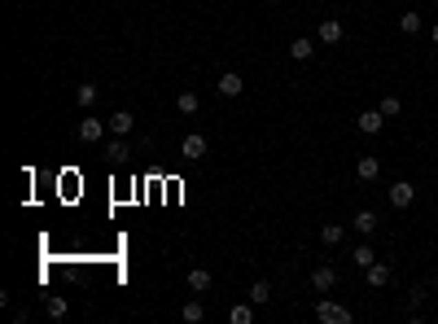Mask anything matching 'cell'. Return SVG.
Masks as SVG:
<instances>
[{"label": "cell", "mask_w": 438, "mask_h": 324, "mask_svg": "<svg viewBox=\"0 0 438 324\" xmlns=\"http://www.w3.org/2000/svg\"><path fill=\"white\" fill-rule=\"evenodd\" d=\"M316 320H320V324H351L355 311H351L347 303H333V298L320 294V303H316Z\"/></svg>", "instance_id": "obj_1"}, {"label": "cell", "mask_w": 438, "mask_h": 324, "mask_svg": "<svg viewBox=\"0 0 438 324\" xmlns=\"http://www.w3.org/2000/svg\"><path fill=\"white\" fill-rule=\"evenodd\" d=\"M386 197H390V206H395V210H408L412 202H417V188H412V180H395V184L386 188Z\"/></svg>", "instance_id": "obj_2"}, {"label": "cell", "mask_w": 438, "mask_h": 324, "mask_svg": "<svg viewBox=\"0 0 438 324\" xmlns=\"http://www.w3.org/2000/svg\"><path fill=\"white\" fill-rule=\"evenodd\" d=\"M79 140H84V145H101L105 140V131H110V123H101V118H79Z\"/></svg>", "instance_id": "obj_3"}, {"label": "cell", "mask_w": 438, "mask_h": 324, "mask_svg": "<svg viewBox=\"0 0 438 324\" xmlns=\"http://www.w3.org/2000/svg\"><path fill=\"white\" fill-rule=\"evenodd\" d=\"M215 92H219V97H241V92H245V79L241 75H237V70H223V75L215 79Z\"/></svg>", "instance_id": "obj_4"}, {"label": "cell", "mask_w": 438, "mask_h": 324, "mask_svg": "<svg viewBox=\"0 0 438 324\" xmlns=\"http://www.w3.org/2000/svg\"><path fill=\"white\" fill-rule=\"evenodd\" d=\"M202 153H206V136H202V131H188V136L180 140V158L202 162Z\"/></svg>", "instance_id": "obj_5"}, {"label": "cell", "mask_w": 438, "mask_h": 324, "mask_svg": "<svg viewBox=\"0 0 438 324\" xmlns=\"http://www.w3.org/2000/svg\"><path fill=\"white\" fill-rule=\"evenodd\" d=\"M333 285H338V272L329 268V263H320V268L311 272V294H333Z\"/></svg>", "instance_id": "obj_6"}, {"label": "cell", "mask_w": 438, "mask_h": 324, "mask_svg": "<svg viewBox=\"0 0 438 324\" xmlns=\"http://www.w3.org/2000/svg\"><path fill=\"white\" fill-rule=\"evenodd\" d=\"M377 224H382V219H377L373 210H355V219H351V228L364 237V241H373V237H377Z\"/></svg>", "instance_id": "obj_7"}, {"label": "cell", "mask_w": 438, "mask_h": 324, "mask_svg": "<svg viewBox=\"0 0 438 324\" xmlns=\"http://www.w3.org/2000/svg\"><path fill=\"white\" fill-rule=\"evenodd\" d=\"M390 276H395V272H390V263H382V259H377L373 268H364V281H369V290H386Z\"/></svg>", "instance_id": "obj_8"}, {"label": "cell", "mask_w": 438, "mask_h": 324, "mask_svg": "<svg viewBox=\"0 0 438 324\" xmlns=\"http://www.w3.org/2000/svg\"><path fill=\"white\" fill-rule=\"evenodd\" d=\"M342 35H347L342 18H325V22H320V31H316V40H320V44H342Z\"/></svg>", "instance_id": "obj_9"}, {"label": "cell", "mask_w": 438, "mask_h": 324, "mask_svg": "<svg viewBox=\"0 0 438 324\" xmlns=\"http://www.w3.org/2000/svg\"><path fill=\"white\" fill-rule=\"evenodd\" d=\"M355 127H360L364 136H377V131L386 127V114H382V110H364L360 118H355Z\"/></svg>", "instance_id": "obj_10"}, {"label": "cell", "mask_w": 438, "mask_h": 324, "mask_svg": "<svg viewBox=\"0 0 438 324\" xmlns=\"http://www.w3.org/2000/svg\"><path fill=\"white\" fill-rule=\"evenodd\" d=\"M355 175H360V180H377V175H382V158H377V153H364V158L355 162Z\"/></svg>", "instance_id": "obj_11"}, {"label": "cell", "mask_w": 438, "mask_h": 324, "mask_svg": "<svg viewBox=\"0 0 438 324\" xmlns=\"http://www.w3.org/2000/svg\"><path fill=\"white\" fill-rule=\"evenodd\" d=\"M289 57H294V62H311V57H316V44L307 40V35H298V40H289Z\"/></svg>", "instance_id": "obj_12"}, {"label": "cell", "mask_w": 438, "mask_h": 324, "mask_svg": "<svg viewBox=\"0 0 438 324\" xmlns=\"http://www.w3.org/2000/svg\"><path fill=\"white\" fill-rule=\"evenodd\" d=\"M228 320L232 324H254V303H250V298H245V303H232L228 307Z\"/></svg>", "instance_id": "obj_13"}, {"label": "cell", "mask_w": 438, "mask_h": 324, "mask_svg": "<svg viewBox=\"0 0 438 324\" xmlns=\"http://www.w3.org/2000/svg\"><path fill=\"white\" fill-rule=\"evenodd\" d=\"M75 101L84 105V110H92V105L101 101V88H97V83H79V88H75Z\"/></svg>", "instance_id": "obj_14"}, {"label": "cell", "mask_w": 438, "mask_h": 324, "mask_svg": "<svg viewBox=\"0 0 438 324\" xmlns=\"http://www.w3.org/2000/svg\"><path fill=\"white\" fill-rule=\"evenodd\" d=\"M132 127H136V118L127 114V110H118V114H110V131H114V136H132Z\"/></svg>", "instance_id": "obj_15"}, {"label": "cell", "mask_w": 438, "mask_h": 324, "mask_svg": "<svg viewBox=\"0 0 438 324\" xmlns=\"http://www.w3.org/2000/svg\"><path fill=\"white\" fill-rule=\"evenodd\" d=\"M351 263H355L360 272H364V268H373V263H377V250H373L369 241H364V246H355V250H351Z\"/></svg>", "instance_id": "obj_16"}, {"label": "cell", "mask_w": 438, "mask_h": 324, "mask_svg": "<svg viewBox=\"0 0 438 324\" xmlns=\"http://www.w3.org/2000/svg\"><path fill=\"white\" fill-rule=\"evenodd\" d=\"M245 298H250L254 307H267V303H272V285H267V281H254L250 290H245Z\"/></svg>", "instance_id": "obj_17"}, {"label": "cell", "mask_w": 438, "mask_h": 324, "mask_svg": "<svg viewBox=\"0 0 438 324\" xmlns=\"http://www.w3.org/2000/svg\"><path fill=\"white\" fill-rule=\"evenodd\" d=\"M210 281H215V276H210L206 268H193V272H188V290H193V294H206Z\"/></svg>", "instance_id": "obj_18"}, {"label": "cell", "mask_w": 438, "mask_h": 324, "mask_svg": "<svg viewBox=\"0 0 438 324\" xmlns=\"http://www.w3.org/2000/svg\"><path fill=\"white\" fill-rule=\"evenodd\" d=\"M175 110H180L184 118L197 114V110H202V97H197V92H180V97H175Z\"/></svg>", "instance_id": "obj_19"}, {"label": "cell", "mask_w": 438, "mask_h": 324, "mask_svg": "<svg viewBox=\"0 0 438 324\" xmlns=\"http://www.w3.org/2000/svg\"><path fill=\"white\" fill-rule=\"evenodd\" d=\"M180 316H184L188 324H197V320H206V307H202V298H188V303L180 307Z\"/></svg>", "instance_id": "obj_20"}, {"label": "cell", "mask_w": 438, "mask_h": 324, "mask_svg": "<svg viewBox=\"0 0 438 324\" xmlns=\"http://www.w3.org/2000/svg\"><path fill=\"white\" fill-rule=\"evenodd\" d=\"M342 237H347V224H325L320 228V241L325 246H342Z\"/></svg>", "instance_id": "obj_21"}, {"label": "cell", "mask_w": 438, "mask_h": 324, "mask_svg": "<svg viewBox=\"0 0 438 324\" xmlns=\"http://www.w3.org/2000/svg\"><path fill=\"white\" fill-rule=\"evenodd\" d=\"M44 311H49L53 320H62V316H70V303H66L62 294H53V298H44Z\"/></svg>", "instance_id": "obj_22"}, {"label": "cell", "mask_w": 438, "mask_h": 324, "mask_svg": "<svg viewBox=\"0 0 438 324\" xmlns=\"http://www.w3.org/2000/svg\"><path fill=\"white\" fill-rule=\"evenodd\" d=\"M105 158H110V162H127V136H114L110 145H105Z\"/></svg>", "instance_id": "obj_23"}, {"label": "cell", "mask_w": 438, "mask_h": 324, "mask_svg": "<svg viewBox=\"0 0 438 324\" xmlns=\"http://www.w3.org/2000/svg\"><path fill=\"white\" fill-rule=\"evenodd\" d=\"M421 27H425L421 14H404V18H399V31H404V35H421Z\"/></svg>", "instance_id": "obj_24"}, {"label": "cell", "mask_w": 438, "mask_h": 324, "mask_svg": "<svg viewBox=\"0 0 438 324\" xmlns=\"http://www.w3.org/2000/svg\"><path fill=\"white\" fill-rule=\"evenodd\" d=\"M377 110H382L386 118H395L399 110H404V101H399V97H382V105H377Z\"/></svg>", "instance_id": "obj_25"}, {"label": "cell", "mask_w": 438, "mask_h": 324, "mask_svg": "<svg viewBox=\"0 0 438 324\" xmlns=\"http://www.w3.org/2000/svg\"><path fill=\"white\" fill-rule=\"evenodd\" d=\"M430 40H434V44H438V22H434V31H430Z\"/></svg>", "instance_id": "obj_26"}, {"label": "cell", "mask_w": 438, "mask_h": 324, "mask_svg": "<svg viewBox=\"0 0 438 324\" xmlns=\"http://www.w3.org/2000/svg\"><path fill=\"white\" fill-rule=\"evenodd\" d=\"M434 5H438V0H434Z\"/></svg>", "instance_id": "obj_27"}]
</instances>
